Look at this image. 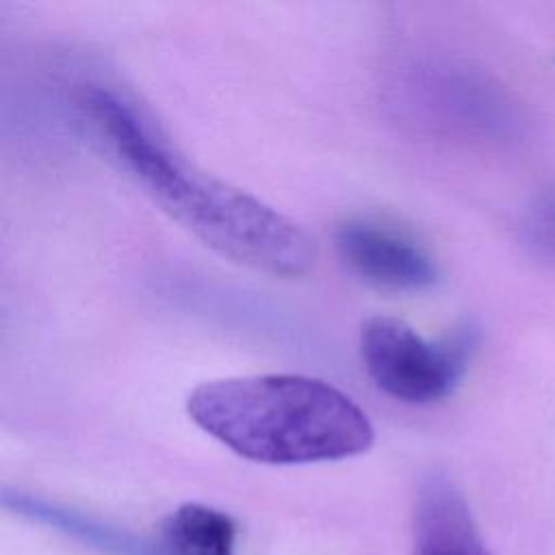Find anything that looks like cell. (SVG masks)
Wrapping results in <instances>:
<instances>
[{
  "label": "cell",
  "instance_id": "obj_1",
  "mask_svg": "<svg viewBox=\"0 0 555 555\" xmlns=\"http://www.w3.org/2000/svg\"><path fill=\"white\" fill-rule=\"evenodd\" d=\"M76 108L111 158L221 256L273 278H299L314 267L317 247L293 219L189 163L134 102L87 82Z\"/></svg>",
  "mask_w": 555,
  "mask_h": 555
},
{
  "label": "cell",
  "instance_id": "obj_2",
  "mask_svg": "<svg viewBox=\"0 0 555 555\" xmlns=\"http://www.w3.org/2000/svg\"><path fill=\"white\" fill-rule=\"evenodd\" d=\"M189 416L241 457L262 464L332 462L375 438L366 412L336 386L308 375H243L199 384Z\"/></svg>",
  "mask_w": 555,
  "mask_h": 555
},
{
  "label": "cell",
  "instance_id": "obj_3",
  "mask_svg": "<svg viewBox=\"0 0 555 555\" xmlns=\"http://www.w3.org/2000/svg\"><path fill=\"white\" fill-rule=\"evenodd\" d=\"M475 330L462 325L425 340L392 317H373L360 332V356L373 384L405 403H434L453 392L475 351Z\"/></svg>",
  "mask_w": 555,
  "mask_h": 555
},
{
  "label": "cell",
  "instance_id": "obj_4",
  "mask_svg": "<svg viewBox=\"0 0 555 555\" xmlns=\"http://www.w3.org/2000/svg\"><path fill=\"white\" fill-rule=\"evenodd\" d=\"M334 238L347 269L377 288L416 293L438 278L431 256L414 238L382 221L347 219L336 228Z\"/></svg>",
  "mask_w": 555,
  "mask_h": 555
},
{
  "label": "cell",
  "instance_id": "obj_5",
  "mask_svg": "<svg viewBox=\"0 0 555 555\" xmlns=\"http://www.w3.org/2000/svg\"><path fill=\"white\" fill-rule=\"evenodd\" d=\"M412 544L414 555H492L462 490L438 470L425 475L416 488Z\"/></svg>",
  "mask_w": 555,
  "mask_h": 555
},
{
  "label": "cell",
  "instance_id": "obj_6",
  "mask_svg": "<svg viewBox=\"0 0 555 555\" xmlns=\"http://www.w3.org/2000/svg\"><path fill=\"white\" fill-rule=\"evenodd\" d=\"M234 520L208 505L184 503L160 527L158 555H234Z\"/></svg>",
  "mask_w": 555,
  "mask_h": 555
},
{
  "label": "cell",
  "instance_id": "obj_7",
  "mask_svg": "<svg viewBox=\"0 0 555 555\" xmlns=\"http://www.w3.org/2000/svg\"><path fill=\"white\" fill-rule=\"evenodd\" d=\"M4 505L17 509L24 516L48 522V525H52V527H56V529L74 535V538H80L87 544H93V546H98L106 553H113V555H158L156 548H150L147 544L137 542L132 535H128L124 531L104 527V525H100V522H95V520H91L82 514L56 507L48 501H41V499L28 496V494H20V492L9 494L7 492L4 494Z\"/></svg>",
  "mask_w": 555,
  "mask_h": 555
},
{
  "label": "cell",
  "instance_id": "obj_8",
  "mask_svg": "<svg viewBox=\"0 0 555 555\" xmlns=\"http://www.w3.org/2000/svg\"><path fill=\"white\" fill-rule=\"evenodd\" d=\"M525 228L531 243L555 258V193L542 195L529 208Z\"/></svg>",
  "mask_w": 555,
  "mask_h": 555
}]
</instances>
